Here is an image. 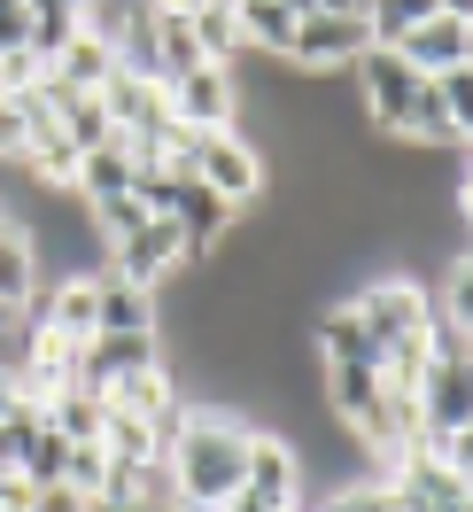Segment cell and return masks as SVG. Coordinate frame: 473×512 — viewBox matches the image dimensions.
Returning <instances> with one entry per match:
<instances>
[{"label": "cell", "instance_id": "obj_12", "mask_svg": "<svg viewBox=\"0 0 473 512\" xmlns=\"http://www.w3.org/2000/svg\"><path fill=\"white\" fill-rule=\"evenodd\" d=\"M171 225L187 233V256L202 264V256H210L225 233H233V202H218L202 179H179V187H171Z\"/></svg>", "mask_w": 473, "mask_h": 512}, {"label": "cell", "instance_id": "obj_24", "mask_svg": "<svg viewBox=\"0 0 473 512\" xmlns=\"http://www.w3.org/2000/svg\"><path fill=\"white\" fill-rule=\"evenodd\" d=\"M16 404H24V388H16V373H0V419L16 412Z\"/></svg>", "mask_w": 473, "mask_h": 512}, {"label": "cell", "instance_id": "obj_22", "mask_svg": "<svg viewBox=\"0 0 473 512\" xmlns=\"http://www.w3.org/2000/svg\"><path fill=\"white\" fill-rule=\"evenodd\" d=\"M24 163V109L0 94V171H16Z\"/></svg>", "mask_w": 473, "mask_h": 512}, {"label": "cell", "instance_id": "obj_20", "mask_svg": "<svg viewBox=\"0 0 473 512\" xmlns=\"http://www.w3.org/2000/svg\"><path fill=\"white\" fill-rule=\"evenodd\" d=\"M32 427H39V404H16V412L0 419V474H16L24 466V450H32ZM24 481V474H16Z\"/></svg>", "mask_w": 473, "mask_h": 512}, {"label": "cell", "instance_id": "obj_13", "mask_svg": "<svg viewBox=\"0 0 473 512\" xmlns=\"http://www.w3.org/2000/svg\"><path fill=\"white\" fill-rule=\"evenodd\" d=\"M318 381H326V396H318V404L342 419L349 435H357V427L380 412V396H388V381H380L373 365H318Z\"/></svg>", "mask_w": 473, "mask_h": 512}, {"label": "cell", "instance_id": "obj_9", "mask_svg": "<svg viewBox=\"0 0 473 512\" xmlns=\"http://www.w3.org/2000/svg\"><path fill=\"white\" fill-rule=\"evenodd\" d=\"M241 497H256V505H272V512H295V497H303V474H295V450H287V435H272V427H249Z\"/></svg>", "mask_w": 473, "mask_h": 512}, {"label": "cell", "instance_id": "obj_14", "mask_svg": "<svg viewBox=\"0 0 473 512\" xmlns=\"http://www.w3.org/2000/svg\"><path fill=\"white\" fill-rule=\"evenodd\" d=\"M94 334H156V295L101 272L94 280Z\"/></svg>", "mask_w": 473, "mask_h": 512}, {"label": "cell", "instance_id": "obj_2", "mask_svg": "<svg viewBox=\"0 0 473 512\" xmlns=\"http://www.w3.org/2000/svg\"><path fill=\"white\" fill-rule=\"evenodd\" d=\"M349 319L365 326V342L380 357L396 350V342H419L427 334V280H411V272H373L365 288L349 295Z\"/></svg>", "mask_w": 473, "mask_h": 512}, {"label": "cell", "instance_id": "obj_7", "mask_svg": "<svg viewBox=\"0 0 473 512\" xmlns=\"http://www.w3.org/2000/svg\"><path fill=\"white\" fill-rule=\"evenodd\" d=\"M411 412H419V435H466L473 427V365H419L411 381Z\"/></svg>", "mask_w": 473, "mask_h": 512}, {"label": "cell", "instance_id": "obj_3", "mask_svg": "<svg viewBox=\"0 0 473 512\" xmlns=\"http://www.w3.org/2000/svg\"><path fill=\"white\" fill-rule=\"evenodd\" d=\"M349 78H357V86H349V94H357V125L380 132V140H396V132H404L411 94L427 86V78H419V70L396 55V47H365V55L349 63Z\"/></svg>", "mask_w": 473, "mask_h": 512}, {"label": "cell", "instance_id": "obj_16", "mask_svg": "<svg viewBox=\"0 0 473 512\" xmlns=\"http://www.w3.org/2000/svg\"><path fill=\"white\" fill-rule=\"evenodd\" d=\"M233 24H241V47H249V55H280V63H287L303 16H295L287 0H233Z\"/></svg>", "mask_w": 473, "mask_h": 512}, {"label": "cell", "instance_id": "obj_4", "mask_svg": "<svg viewBox=\"0 0 473 512\" xmlns=\"http://www.w3.org/2000/svg\"><path fill=\"white\" fill-rule=\"evenodd\" d=\"M187 179H202V187L218 194V202H256L264 194V148H256L249 132H194L187 140Z\"/></svg>", "mask_w": 473, "mask_h": 512}, {"label": "cell", "instance_id": "obj_18", "mask_svg": "<svg viewBox=\"0 0 473 512\" xmlns=\"http://www.w3.org/2000/svg\"><path fill=\"white\" fill-rule=\"evenodd\" d=\"M63 466H70V443L47 427V412H39L32 450H24V466H16V474H24V489H55V481H63Z\"/></svg>", "mask_w": 473, "mask_h": 512}, {"label": "cell", "instance_id": "obj_15", "mask_svg": "<svg viewBox=\"0 0 473 512\" xmlns=\"http://www.w3.org/2000/svg\"><path fill=\"white\" fill-rule=\"evenodd\" d=\"M39 288H47V272H39V249H32V233L0 218V303H8L16 319H24Z\"/></svg>", "mask_w": 473, "mask_h": 512}, {"label": "cell", "instance_id": "obj_5", "mask_svg": "<svg viewBox=\"0 0 473 512\" xmlns=\"http://www.w3.org/2000/svg\"><path fill=\"white\" fill-rule=\"evenodd\" d=\"M187 264L194 256H187V233H179V225L171 218H140L125 241H109V264H101V272H117V280H132V288L163 295Z\"/></svg>", "mask_w": 473, "mask_h": 512}, {"label": "cell", "instance_id": "obj_17", "mask_svg": "<svg viewBox=\"0 0 473 512\" xmlns=\"http://www.w3.org/2000/svg\"><path fill=\"white\" fill-rule=\"evenodd\" d=\"M101 396H86V388H63L55 404H47V427L63 435V443H101Z\"/></svg>", "mask_w": 473, "mask_h": 512}, {"label": "cell", "instance_id": "obj_11", "mask_svg": "<svg viewBox=\"0 0 473 512\" xmlns=\"http://www.w3.org/2000/svg\"><path fill=\"white\" fill-rule=\"evenodd\" d=\"M396 55H404L419 78H442V70H466L473 63V24L466 16H427V24H411L404 39H396Z\"/></svg>", "mask_w": 473, "mask_h": 512}, {"label": "cell", "instance_id": "obj_8", "mask_svg": "<svg viewBox=\"0 0 473 512\" xmlns=\"http://www.w3.org/2000/svg\"><path fill=\"white\" fill-rule=\"evenodd\" d=\"M163 101H171V117H179L187 132H225V125H241V86H233V70H225V63L187 70L179 86H163Z\"/></svg>", "mask_w": 473, "mask_h": 512}, {"label": "cell", "instance_id": "obj_23", "mask_svg": "<svg viewBox=\"0 0 473 512\" xmlns=\"http://www.w3.org/2000/svg\"><path fill=\"white\" fill-rule=\"evenodd\" d=\"M86 505H94V497H78V489L55 481V489H32V505H24V512H86Z\"/></svg>", "mask_w": 473, "mask_h": 512}, {"label": "cell", "instance_id": "obj_25", "mask_svg": "<svg viewBox=\"0 0 473 512\" xmlns=\"http://www.w3.org/2000/svg\"><path fill=\"white\" fill-rule=\"evenodd\" d=\"M55 8H78V16H86V8H94V0H55Z\"/></svg>", "mask_w": 473, "mask_h": 512}, {"label": "cell", "instance_id": "obj_21", "mask_svg": "<svg viewBox=\"0 0 473 512\" xmlns=\"http://www.w3.org/2000/svg\"><path fill=\"white\" fill-rule=\"evenodd\" d=\"M318 512H404V505H396V489H388V481H349V489H334Z\"/></svg>", "mask_w": 473, "mask_h": 512}, {"label": "cell", "instance_id": "obj_26", "mask_svg": "<svg viewBox=\"0 0 473 512\" xmlns=\"http://www.w3.org/2000/svg\"><path fill=\"white\" fill-rule=\"evenodd\" d=\"M8 326H16V311H8V303H0V334H8Z\"/></svg>", "mask_w": 473, "mask_h": 512}, {"label": "cell", "instance_id": "obj_6", "mask_svg": "<svg viewBox=\"0 0 473 512\" xmlns=\"http://www.w3.org/2000/svg\"><path fill=\"white\" fill-rule=\"evenodd\" d=\"M373 47L365 32V16H349V8H311L303 24H295V47H287V63L295 70H349L357 55Z\"/></svg>", "mask_w": 473, "mask_h": 512}, {"label": "cell", "instance_id": "obj_19", "mask_svg": "<svg viewBox=\"0 0 473 512\" xmlns=\"http://www.w3.org/2000/svg\"><path fill=\"white\" fill-rule=\"evenodd\" d=\"M435 16V0H365V32H373V47H396V39L411 32V24H427Z\"/></svg>", "mask_w": 473, "mask_h": 512}, {"label": "cell", "instance_id": "obj_10", "mask_svg": "<svg viewBox=\"0 0 473 512\" xmlns=\"http://www.w3.org/2000/svg\"><path fill=\"white\" fill-rule=\"evenodd\" d=\"M156 365H163L156 334H94V342H78V388L86 396L117 388L125 373H156Z\"/></svg>", "mask_w": 473, "mask_h": 512}, {"label": "cell", "instance_id": "obj_1", "mask_svg": "<svg viewBox=\"0 0 473 512\" xmlns=\"http://www.w3.org/2000/svg\"><path fill=\"white\" fill-rule=\"evenodd\" d=\"M241 458H249V427L225 419L218 404H194L179 419V435L163 443V474H171V489H179L187 512H218L241 489Z\"/></svg>", "mask_w": 473, "mask_h": 512}]
</instances>
